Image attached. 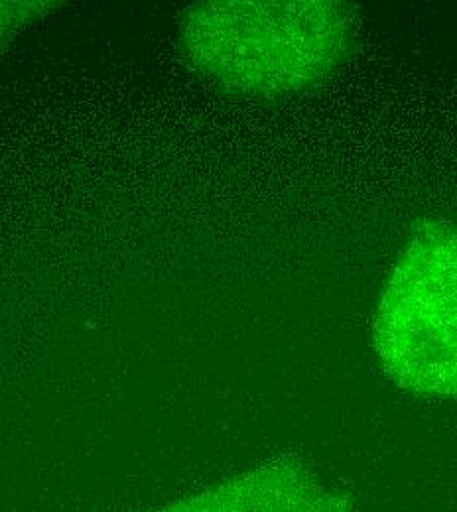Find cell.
I'll list each match as a JSON object with an SVG mask.
<instances>
[{
    "label": "cell",
    "mask_w": 457,
    "mask_h": 512,
    "mask_svg": "<svg viewBox=\"0 0 457 512\" xmlns=\"http://www.w3.org/2000/svg\"><path fill=\"white\" fill-rule=\"evenodd\" d=\"M188 58L221 87L276 97L316 85L353 42V12L333 0L203 2L182 26Z\"/></svg>",
    "instance_id": "1"
},
{
    "label": "cell",
    "mask_w": 457,
    "mask_h": 512,
    "mask_svg": "<svg viewBox=\"0 0 457 512\" xmlns=\"http://www.w3.org/2000/svg\"><path fill=\"white\" fill-rule=\"evenodd\" d=\"M373 345L404 390L457 398V227L420 221L392 266Z\"/></svg>",
    "instance_id": "2"
},
{
    "label": "cell",
    "mask_w": 457,
    "mask_h": 512,
    "mask_svg": "<svg viewBox=\"0 0 457 512\" xmlns=\"http://www.w3.org/2000/svg\"><path fill=\"white\" fill-rule=\"evenodd\" d=\"M349 499L327 489L296 457H276L209 489L144 512H349Z\"/></svg>",
    "instance_id": "3"
},
{
    "label": "cell",
    "mask_w": 457,
    "mask_h": 512,
    "mask_svg": "<svg viewBox=\"0 0 457 512\" xmlns=\"http://www.w3.org/2000/svg\"><path fill=\"white\" fill-rule=\"evenodd\" d=\"M46 2H0V52L26 24L46 12Z\"/></svg>",
    "instance_id": "4"
}]
</instances>
